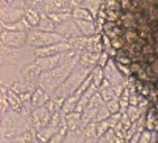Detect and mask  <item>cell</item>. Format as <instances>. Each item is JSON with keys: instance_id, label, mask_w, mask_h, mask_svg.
I'll use <instances>...</instances> for the list:
<instances>
[{"instance_id": "8992f818", "label": "cell", "mask_w": 158, "mask_h": 143, "mask_svg": "<svg viewBox=\"0 0 158 143\" xmlns=\"http://www.w3.org/2000/svg\"><path fill=\"white\" fill-rule=\"evenodd\" d=\"M83 143H99V139L98 137H86Z\"/></svg>"}, {"instance_id": "277c9868", "label": "cell", "mask_w": 158, "mask_h": 143, "mask_svg": "<svg viewBox=\"0 0 158 143\" xmlns=\"http://www.w3.org/2000/svg\"><path fill=\"white\" fill-rule=\"evenodd\" d=\"M110 126L109 122H100L97 126V136L98 139H100L101 136H103L104 134L108 132V127Z\"/></svg>"}, {"instance_id": "6da1fadb", "label": "cell", "mask_w": 158, "mask_h": 143, "mask_svg": "<svg viewBox=\"0 0 158 143\" xmlns=\"http://www.w3.org/2000/svg\"><path fill=\"white\" fill-rule=\"evenodd\" d=\"M86 139L83 131L81 130H74V131H69L67 134L64 136L62 143H83Z\"/></svg>"}, {"instance_id": "5b68a950", "label": "cell", "mask_w": 158, "mask_h": 143, "mask_svg": "<svg viewBox=\"0 0 158 143\" xmlns=\"http://www.w3.org/2000/svg\"><path fill=\"white\" fill-rule=\"evenodd\" d=\"M152 135H150V133L149 132H143V134H141V136H140V141L139 143H149L150 142V139H152Z\"/></svg>"}, {"instance_id": "3957f363", "label": "cell", "mask_w": 158, "mask_h": 143, "mask_svg": "<svg viewBox=\"0 0 158 143\" xmlns=\"http://www.w3.org/2000/svg\"><path fill=\"white\" fill-rule=\"evenodd\" d=\"M83 133L86 137H98L97 136V128L94 123H90L82 130Z\"/></svg>"}, {"instance_id": "7a4b0ae2", "label": "cell", "mask_w": 158, "mask_h": 143, "mask_svg": "<svg viewBox=\"0 0 158 143\" xmlns=\"http://www.w3.org/2000/svg\"><path fill=\"white\" fill-rule=\"evenodd\" d=\"M25 35L24 34H16V33H11L8 34V40H6L7 44L9 45H19V44H23L24 43V38Z\"/></svg>"}]
</instances>
